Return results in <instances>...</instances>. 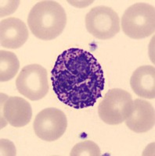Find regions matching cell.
Instances as JSON below:
<instances>
[{
	"label": "cell",
	"mask_w": 155,
	"mask_h": 156,
	"mask_svg": "<svg viewBox=\"0 0 155 156\" xmlns=\"http://www.w3.org/2000/svg\"><path fill=\"white\" fill-rule=\"evenodd\" d=\"M51 81L57 98L75 109L93 106L102 97L105 84L103 70L94 55L77 48L58 55Z\"/></svg>",
	"instance_id": "1"
},
{
	"label": "cell",
	"mask_w": 155,
	"mask_h": 156,
	"mask_svg": "<svg viewBox=\"0 0 155 156\" xmlns=\"http://www.w3.org/2000/svg\"><path fill=\"white\" fill-rule=\"evenodd\" d=\"M67 15L64 8L56 1H40L32 7L28 16V24L36 37L50 41L64 31Z\"/></svg>",
	"instance_id": "2"
},
{
	"label": "cell",
	"mask_w": 155,
	"mask_h": 156,
	"mask_svg": "<svg viewBox=\"0 0 155 156\" xmlns=\"http://www.w3.org/2000/svg\"><path fill=\"white\" fill-rule=\"evenodd\" d=\"M121 28L128 37L141 39L149 37L155 30V8L145 2L130 5L121 18Z\"/></svg>",
	"instance_id": "3"
},
{
	"label": "cell",
	"mask_w": 155,
	"mask_h": 156,
	"mask_svg": "<svg viewBox=\"0 0 155 156\" xmlns=\"http://www.w3.org/2000/svg\"><path fill=\"white\" fill-rule=\"evenodd\" d=\"M132 105L133 100L128 91L120 88L111 89L99 104L98 115L107 124H121L131 114Z\"/></svg>",
	"instance_id": "4"
},
{
	"label": "cell",
	"mask_w": 155,
	"mask_h": 156,
	"mask_svg": "<svg viewBox=\"0 0 155 156\" xmlns=\"http://www.w3.org/2000/svg\"><path fill=\"white\" fill-rule=\"evenodd\" d=\"M18 92L31 101H38L46 95L49 91L47 71L39 64L25 66L16 80Z\"/></svg>",
	"instance_id": "5"
},
{
	"label": "cell",
	"mask_w": 155,
	"mask_h": 156,
	"mask_svg": "<svg viewBox=\"0 0 155 156\" xmlns=\"http://www.w3.org/2000/svg\"><path fill=\"white\" fill-rule=\"evenodd\" d=\"M86 27L93 37L107 40L120 31L119 16L111 7L105 5L96 6L86 14Z\"/></svg>",
	"instance_id": "6"
},
{
	"label": "cell",
	"mask_w": 155,
	"mask_h": 156,
	"mask_svg": "<svg viewBox=\"0 0 155 156\" xmlns=\"http://www.w3.org/2000/svg\"><path fill=\"white\" fill-rule=\"evenodd\" d=\"M68 126L67 116L57 108L42 110L35 116L33 128L35 134L42 140L54 141L63 136Z\"/></svg>",
	"instance_id": "7"
},
{
	"label": "cell",
	"mask_w": 155,
	"mask_h": 156,
	"mask_svg": "<svg viewBox=\"0 0 155 156\" xmlns=\"http://www.w3.org/2000/svg\"><path fill=\"white\" fill-rule=\"evenodd\" d=\"M32 109L27 101L20 97H7L1 94V122L14 127H22L30 122Z\"/></svg>",
	"instance_id": "8"
},
{
	"label": "cell",
	"mask_w": 155,
	"mask_h": 156,
	"mask_svg": "<svg viewBox=\"0 0 155 156\" xmlns=\"http://www.w3.org/2000/svg\"><path fill=\"white\" fill-rule=\"evenodd\" d=\"M29 37L27 26L21 20L9 17L0 23L1 46L10 49L19 48L28 41Z\"/></svg>",
	"instance_id": "9"
},
{
	"label": "cell",
	"mask_w": 155,
	"mask_h": 156,
	"mask_svg": "<svg viewBox=\"0 0 155 156\" xmlns=\"http://www.w3.org/2000/svg\"><path fill=\"white\" fill-rule=\"evenodd\" d=\"M125 122L135 133H146L154 126V108L150 102L136 98L133 101L132 112Z\"/></svg>",
	"instance_id": "10"
},
{
	"label": "cell",
	"mask_w": 155,
	"mask_h": 156,
	"mask_svg": "<svg viewBox=\"0 0 155 156\" xmlns=\"http://www.w3.org/2000/svg\"><path fill=\"white\" fill-rule=\"evenodd\" d=\"M131 87L135 94L146 99L155 98V69L153 66H142L132 73Z\"/></svg>",
	"instance_id": "11"
},
{
	"label": "cell",
	"mask_w": 155,
	"mask_h": 156,
	"mask_svg": "<svg viewBox=\"0 0 155 156\" xmlns=\"http://www.w3.org/2000/svg\"><path fill=\"white\" fill-rule=\"evenodd\" d=\"M20 68V62L13 52L1 50L0 51V80L6 82L12 80Z\"/></svg>",
	"instance_id": "12"
},
{
	"label": "cell",
	"mask_w": 155,
	"mask_h": 156,
	"mask_svg": "<svg viewBox=\"0 0 155 156\" xmlns=\"http://www.w3.org/2000/svg\"><path fill=\"white\" fill-rule=\"evenodd\" d=\"M71 156H99L101 151L99 146L92 140H85L75 144L70 153Z\"/></svg>",
	"instance_id": "13"
}]
</instances>
